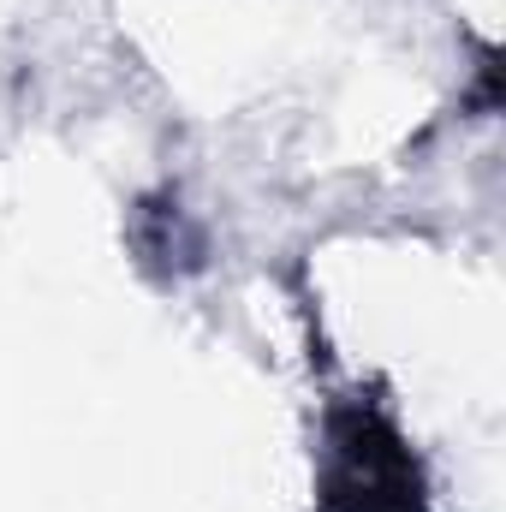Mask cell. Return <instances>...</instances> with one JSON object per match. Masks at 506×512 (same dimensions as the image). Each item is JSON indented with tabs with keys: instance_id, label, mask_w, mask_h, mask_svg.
Returning <instances> with one entry per match:
<instances>
[{
	"instance_id": "1",
	"label": "cell",
	"mask_w": 506,
	"mask_h": 512,
	"mask_svg": "<svg viewBox=\"0 0 506 512\" xmlns=\"http://www.w3.org/2000/svg\"><path fill=\"white\" fill-rule=\"evenodd\" d=\"M316 512H435L429 471L393 411L346 393L322 411L316 447Z\"/></svg>"
},
{
	"instance_id": "2",
	"label": "cell",
	"mask_w": 506,
	"mask_h": 512,
	"mask_svg": "<svg viewBox=\"0 0 506 512\" xmlns=\"http://www.w3.org/2000/svg\"><path fill=\"white\" fill-rule=\"evenodd\" d=\"M131 251L155 274H197L209 245H203V227L179 209V197L155 191L131 209Z\"/></svg>"
}]
</instances>
